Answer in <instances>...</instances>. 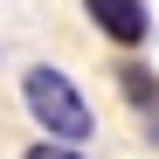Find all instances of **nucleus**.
I'll return each mask as SVG.
<instances>
[{"mask_svg":"<svg viewBox=\"0 0 159 159\" xmlns=\"http://www.w3.org/2000/svg\"><path fill=\"white\" fill-rule=\"evenodd\" d=\"M21 159H90V152H83V145H62V139H35Z\"/></svg>","mask_w":159,"mask_h":159,"instance_id":"20e7f679","label":"nucleus"},{"mask_svg":"<svg viewBox=\"0 0 159 159\" xmlns=\"http://www.w3.org/2000/svg\"><path fill=\"white\" fill-rule=\"evenodd\" d=\"M118 90H125V104H131L139 118H159V76H152L139 56H125V62H118Z\"/></svg>","mask_w":159,"mask_h":159,"instance_id":"7ed1b4c3","label":"nucleus"},{"mask_svg":"<svg viewBox=\"0 0 159 159\" xmlns=\"http://www.w3.org/2000/svg\"><path fill=\"white\" fill-rule=\"evenodd\" d=\"M21 104H28V118L42 139H62V145H83L90 131H97V111H90V97L69 83V69L56 62H28L21 69Z\"/></svg>","mask_w":159,"mask_h":159,"instance_id":"f257e3e1","label":"nucleus"},{"mask_svg":"<svg viewBox=\"0 0 159 159\" xmlns=\"http://www.w3.org/2000/svg\"><path fill=\"white\" fill-rule=\"evenodd\" d=\"M83 14H90V28L111 48H125V56H139L152 42V7L145 0H83Z\"/></svg>","mask_w":159,"mask_h":159,"instance_id":"f03ea898","label":"nucleus"}]
</instances>
